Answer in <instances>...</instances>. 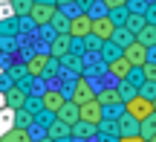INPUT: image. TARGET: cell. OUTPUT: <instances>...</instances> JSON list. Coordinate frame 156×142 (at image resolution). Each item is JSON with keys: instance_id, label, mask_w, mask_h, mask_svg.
<instances>
[{"instance_id": "29", "label": "cell", "mask_w": 156, "mask_h": 142, "mask_svg": "<svg viewBox=\"0 0 156 142\" xmlns=\"http://www.w3.org/2000/svg\"><path fill=\"white\" fill-rule=\"evenodd\" d=\"M52 26H55V32H58V35H61V32H67V26H69V17L64 20V17L55 12V17H52Z\"/></svg>"}, {"instance_id": "16", "label": "cell", "mask_w": 156, "mask_h": 142, "mask_svg": "<svg viewBox=\"0 0 156 142\" xmlns=\"http://www.w3.org/2000/svg\"><path fill=\"white\" fill-rule=\"evenodd\" d=\"M95 102H98L101 107H110V104H122V93H119L116 87H107V90L95 93Z\"/></svg>"}, {"instance_id": "3", "label": "cell", "mask_w": 156, "mask_h": 142, "mask_svg": "<svg viewBox=\"0 0 156 142\" xmlns=\"http://www.w3.org/2000/svg\"><path fill=\"white\" fill-rule=\"evenodd\" d=\"M90 29H93V17L90 15H75V17H69V26H67V35L73 41H84L90 35Z\"/></svg>"}, {"instance_id": "17", "label": "cell", "mask_w": 156, "mask_h": 142, "mask_svg": "<svg viewBox=\"0 0 156 142\" xmlns=\"http://www.w3.org/2000/svg\"><path fill=\"white\" fill-rule=\"evenodd\" d=\"M136 41H142L145 46H156V23H145L136 32Z\"/></svg>"}, {"instance_id": "9", "label": "cell", "mask_w": 156, "mask_h": 142, "mask_svg": "<svg viewBox=\"0 0 156 142\" xmlns=\"http://www.w3.org/2000/svg\"><path fill=\"white\" fill-rule=\"evenodd\" d=\"M64 102H67V93H61V90H46L44 96H41V107H44L46 113H52V116H55V110L61 107Z\"/></svg>"}, {"instance_id": "25", "label": "cell", "mask_w": 156, "mask_h": 142, "mask_svg": "<svg viewBox=\"0 0 156 142\" xmlns=\"http://www.w3.org/2000/svg\"><path fill=\"white\" fill-rule=\"evenodd\" d=\"M12 9H15V15H29V9H32V0H12Z\"/></svg>"}, {"instance_id": "13", "label": "cell", "mask_w": 156, "mask_h": 142, "mask_svg": "<svg viewBox=\"0 0 156 142\" xmlns=\"http://www.w3.org/2000/svg\"><path fill=\"white\" fill-rule=\"evenodd\" d=\"M55 119L67 122V125H75V122H78V104H75V102H69V99H67V102H64L61 107L55 110Z\"/></svg>"}, {"instance_id": "35", "label": "cell", "mask_w": 156, "mask_h": 142, "mask_svg": "<svg viewBox=\"0 0 156 142\" xmlns=\"http://www.w3.org/2000/svg\"><path fill=\"white\" fill-rule=\"evenodd\" d=\"M151 142H156V133H153V139H151Z\"/></svg>"}, {"instance_id": "24", "label": "cell", "mask_w": 156, "mask_h": 142, "mask_svg": "<svg viewBox=\"0 0 156 142\" xmlns=\"http://www.w3.org/2000/svg\"><path fill=\"white\" fill-rule=\"evenodd\" d=\"M139 70H142V78L145 81H156V61H145Z\"/></svg>"}, {"instance_id": "32", "label": "cell", "mask_w": 156, "mask_h": 142, "mask_svg": "<svg viewBox=\"0 0 156 142\" xmlns=\"http://www.w3.org/2000/svg\"><path fill=\"white\" fill-rule=\"evenodd\" d=\"M116 142H147V139H142L139 133H133V137H119Z\"/></svg>"}, {"instance_id": "14", "label": "cell", "mask_w": 156, "mask_h": 142, "mask_svg": "<svg viewBox=\"0 0 156 142\" xmlns=\"http://www.w3.org/2000/svg\"><path fill=\"white\" fill-rule=\"evenodd\" d=\"M69 137L90 139V137H98V128H95V125H90V122H81V119H78L75 125H69Z\"/></svg>"}, {"instance_id": "34", "label": "cell", "mask_w": 156, "mask_h": 142, "mask_svg": "<svg viewBox=\"0 0 156 142\" xmlns=\"http://www.w3.org/2000/svg\"><path fill=\"white\" fill-rule=\"evenodd\" d=\"M151 102H153V110H156V96H153V99H151Z\"/></svg>"}, {"instance_id": "8", "label": "cell", "mask_w": 156, "mask_h": 142, "mask_svg": "<svg viewBox=\"0 0 156 142\" xmlns=\"http://www.w3.org/2000/svg\"><path fill=\"white\" fill-rule=\"evenodd\" d=\"M95 99V90L87 84L84 78H78L75 81V87H73V93H69V102H75V104H87V102H93Z\"/></svg>"}, {"instance_id": "22", "label": "cell", "mask_w": 156, "mask_h": 142, "mask_svg": "<svg viewBox=\"0 0 156 142\" xmlns=\"http://www.w3.org/2000/svg\"><path fill=\"white\" fill-rule=\"evenodd\" d=\"M32 125V113L26 107H17L15 110V128H29Z\"/></svg>"}, {"instance_id": "10", "label": "cell", "mask_w": 156, "mask_h": 142, "mask_svg": "<svg viewBox=\"0 0 156 142\" xmlns=\"http://www.w3.org/2000/svg\"><path fill=\"white\" fill-rule=\"evenodd\" d=\"M26 99H29V93L23 90V87H6V107L9 110H17V107H23L26 104Z\"/></svg>"}, {"instance_id": "36", "label": "cell", "mask_w": 156, "mask_h": 142, "mask_svg": "<svg viewBox=\"0 0 156 142\" xmlns=\"http://www.w3.org/2000/svg\"><path fill=\"white\" fill-rule=\"evenodd\" d=\"M61 3H69V0H61Z\"/></svg>"}, {"instance_id": "12", "label": "cell", "mask_w": 156, "mask_h": 142, "mask_svg": "<svg viewBox=\"0 0 156 142\" xmlns=\"http://www.w3.org/2000/svg\"><path fill=\"white\" fill-rule=\"evenodd\" d=\"M49 64H52V55H32L29 64H26V73L38 78V75H44L46 70H49Z\"/></svg>"}, {"instance_id": "6", "label": "cell", "mask_w": 156, "mask_h": 142, "mask_svg": "<svg viewBox=\"0 0 156 142\" xmlns=\"http://www.w3.org/2000/svg\"><path fill=\"white\" fill-rule=\"evenodd\" d=\"M113 32H116V23H113L110 15H104V17H93V29H90V35H95L98 41H110Z\"/></svg>"}, {"instance_id": "19", "label": "cell", "mask_w": 156, "mask_h": 142, "mask_svg": "<svg viewBox=\"0 0 156 142\" xmlns=\"http://www.w3.org/2000/svg\"><path fill=\"white\" fill-rule=\"evenodd\" d=\"M46 137H49V139H64V137H69V125H67V122H61V119H52V125L46 128Z\"/></svg>"}, {"instance_id": "30", "label": "cell", "mask_w": 156, "mask_h": 142, "mask_svg": "<svg viewBox=\"0 0 156 142\" xmlns=\"http://www.w3.org/2000/svg\"><path fill=\"white\" fill-rule=\"evenodd\" d=\"M104 6L110 12H116V9H124V6H127V0H104Z\"/></svg>"}, {"instance_id": "7", "label": "cell", "mask_w": 156, "mask_h": 142, "mask_svg": "<svg viewBox=\"0 0 156 142\" xmlns=\"http://www.w3.org/2000/svg\"><path fill=\"white\" fill-rule=\"evenodd\" d=\"M130 70H133V64H130L124 55H116V58H110V61H107V73H110L113 78H119V81L127 78Z\"/></svg>"}, {"instance_id": "5", "label": "cell", "mask_w": 156, "mask_h": 142, "mask_svg": "<svg viewBox=\"0 0 156 142\" xmlns=\"http://www.w3.org/2000/svg\"><path fill=\"white\" fill-rule=\"evenodd\" d=\"M78 119L81 122H90V125H95L98 128V122L104 119V107H101L98 102H87V104H78Z\"/></svg>"}, {"instance_id": "20", "label": "cell", "mask_w": 156, "mask_h": 142, "mask_svg": "<svg viewBox=\"0 0 156 142\" xmlns=\"http://www.w3.org/2000/svg\"><path fill=\"white\" fill-rule=\"evenodd\" d=\"M0 142H32V137H29V128H12L9 133L0 137Z\"/></svg>"}, {"instance_id": "11", "label": "cell", "mask_w": 156, "mask_h": 142, "mask_svg": "<svg viewBox=\"0 0 156 142\" xmlns=\"http://www.w3.org/2000/svg\"><path fill=\"white\" fill-rule=\"evenodd\" d=\"M67 52H73V38H69L67 32H61V35H55V41H52L49 55H52V58H64Z\"/></svg>"}, {"instance_id": "18", "label": "cell", "mask_w": 156, "mask_h": 142, "mask_svg": "<svg viewBox=\"0 0 156 142\" xmlns=\"http://www.w3.org/2000/svg\"><path fill=\"white\" fill-rule=\"evenodd\" d=\"M153 133H156V110L147 116V119H142V122H139V137H142V139L151 142V139H153Z\"/></svg>"}, {"instance_id": "27", "label": "cell", "mask_w": 156, "mask_h": 142, "mask_svg": "<svg viewBox=\"0 0 156 142\" xmlns=\"http://www.w3.org/2000/svg\"><path fill=\"white\" fill-rule=\"evenodd\" d=\"M116 90L122 93V99H130V96H136V90H133V84H130L127 78H122V84H119Z\"/></svg>"}, {"instance_id": "2", "label": "cell", "mask_w": 156, "mask_h": 142, "mask_svg": "<svg viewBox=\"0 0 156 142\" xmlns=\"http://www.w3.org/2000/svg\"><path fill=\"white\" fill-rule=\"evenodd\" d=\"M122 55L127 58L133 67H142L145 61H151V46H145L142 41H136V38H133V41H130V44L122 49Z\"/></svg>"}, {"instance_id": "4", "label": "cell", "mask_w": 156, "mask_h": 142, "mask_svg": "<svg viewBox=\"0 0 156 142\" xmlns=\"http://www.w3.org/2000/svg\"><path fill=\"white\" fill-rule=\"evenodd\" d=\"M55 3H49V0H44V3H32V9H29V17H32L38 26H49L52 17H55Z\"/></svg>"}, {"instance_id": "28", "label": "cell", "mask_w": 156, "mask_h": 142, "mask_svg": "<svg viewBox=\"0 0 156 142\" xmlns=\"http://www.w3.org/2000/svg\"><path fill=\"white\" fill-rule=\"evenodd\" d=\"M139 96H145V99H153V96H156V81H142V90H139Z\"/></svg>"}, {"instance_id": "31", "label": "cell", "mask_w": 156, "mask_h": 142, "mask_svg": "<svg viewBox=\"0 0 156 142\" xmlns=\"http://www.w3.org/2000/svg\"><path fill=\"white\" fill-rule=\"evenodd\" d=\"M104 55H107V58H116V55H122V52H119V44H116V46H110V44H107V46H104Z\"/></svg>"}, {"instance_id": "23", "label": "cell", "mask_w": 156, "mask_h": 142, "mask_svg": "<svg viewBox=\"0 0 156 142\" xmlns=\"http://www.w3.org/2000/svg\"><path fill=\"white\" fill-rule=\"evenodd\" d=\"M145 23H147V20H145L142 15H130V17H124V26H127L130 32H139V29L145 26Z\"/></svg>"}, {"instance_id": "21", "label": "cell", "mask_w": 156, "mask_h": 142, "mask_svg": "<svg viewBox=\"0 0 156 142\" xmlns=\"http://www.w3.org/2000/svg\"><path fill=\"white\" fill-rule=\"evenodd\" d=\"M110 41H113V44H119V46L124 49V46L133 41V32H130L127 26H116V32H113V38H110Z\"/></svg>"}, {"instance_id": "1", "label": "cell", "mask_w": 156, "mask_h": 142, "mask_svg": "<svg viewBox=\"0 0 156 142\" xmlns=\"http://www.w3.org/2000/svg\"><path fill=\"white\" fill-rule=\"evenodd\" d=\"M124 113H127V116H133L136 122H142V119H147V116L153 113V102L136 93V96L124 99Z\"/></svg>"}, {"instance_id": "15", "label": "cell", "mask_w": 156, "mask_h": 142, "mask_svg": "<svg viewBox=\"0 0 156 142\" xmlns=\"http://www.w3.org/2000/svg\"><path fill=\"white\" fill-rule=\"evenodd\" d=\"M119 137H133V133H139V122L133 119V116H127V113H122L119 116Z\"/></svg>"}, {"instance_id": "26", "label": "cell", "mask_w": 156, "mask_h": 142, "mask_svg": "<svg viewBox=\"0 0 156 142\" xmlns=\"http://www.w3.org/2000/svg\"><path fill=\"white\" fill-rule=\"evenodd\" d=\"M61 61H64V64H67V67H69V70H73V73H81V61H78V58L73 55V52H67V55H64V58H61Z\"/></svg>"}, {"instance_id": "33", "label": "cell", "mask_w": 156, "mask_h": 142, "mask_svg": "<svg viewBox=\"0 0 156 142\" xmlns=\"http://www.w3.org/2000/svg\"><path fill=\"white\" fill-rule=\"evenodd\" d=\"M41 142H52V139H49V137H44V139H41Z\"/></svg>"}]
</instances>
